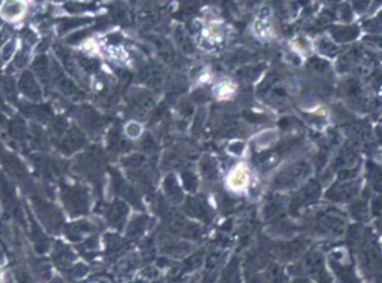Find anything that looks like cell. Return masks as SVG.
I'll list each match as a JSON object with an SVG mask.
<instances>
[{"label":"cell","instance_id":"cell-13","mask_svg":"<svg viewBox=\"0 0 382 283\" xmlns=\"http://www.w3.org/2000/svg\"><path fill=\"white\" fill-rule=\"evenodd\" d=\"M381 138H382V137H381Z\"/></svg>","mask_w":382,"mask_h":283},{"label":"cell","instance_id":"cell-5","mask_svg":"<svg viewBox=\"0 0 382 283\" xmlns=\"http://www.w3.org/2000/svg\"><path fill=\"white\" fill-rule=\"evenodd\" d=\"M364 29L371 34H380L382 32V12L375 16L374 18L364 21Z\"/></svg>","mask_w":382,"mask_h":283},{"label":"cell","instance_id":"cell-2","mask_svg":"<svg viewBox=\"0 0 382 283\" xmlns=\"http://www.w3.org/2000/svg\"><path fill=\"white\" fill-rule=\"evenodd\" d=\"M342 90L345 96H347L352 104H357L359 106H362L365 102L363 97L364 90L361 83L356 78H350L345 84L342 85Z\"/></svg>","mask_w":382,"mask_h":283},{"label":"cell","instance_id":"cell-9","mask_svg":"<svg viewBox=\"0 0 382 283\" xmlns=\"http://www.w3.org/2000/svg\"><path fill=\"white\" fill-rule=\"evenodd\" d=\"M372 209H373V214L375 215H379L382 213V198L380 197V195H378V197H375L373 199Z\"/></svg>","mask_w":382,"mask_h":283},{"label":"cell","instance_id":"cell-10","mask_svg":"<svg viewBox=\"0 0 382 283\" xmlns=\"http://www.w3.org/2000/svg\"><path fill=\"white\" fill-rule=\"evenodd\" d=\"M341 18L345 21H349V20L352 19V14H351V10H350V8H349V6H345L342 8Z\"/></svg>","mask_w":382,"mask_h":283},{"label":"cell","instance_id":"cell-7","mask_svg":"<svg viewBox=\"0 0 382 283\" xmlns=\"http://www.w3.org/2000/svg\"><path fill=\"white\" fill-rule=\"evenodd\" d=\"M320 50L322 51V53L329 56H335L337 52H339V48L336 47L335 43H333L332 41H329L326 39H323L321 41Z\"/></svg>","mask_w":382,"mask_h":283},{"label":"cell","instance_id":"cell-8","mask_svg":"<svg viewBox=\"0 0 382 283\" xmlns=\"http://www.w3.org/2000/svg\"><path fill=\"white\" fill-rule=\"evenodd\" d=\"M351 211L353 215L358 217V219L364 216L365 213H367V201H359V202L354 203L351 206Z\"/></svg>","mask_w":382,"mask_h":283},{"label":"cell","instance_id":"cell-3","mask_svg":"<svg viewBox=\"0 0 382 283\" xmlns=\"http://www.w3.org/2000/svg\"><path fill=\"white\" fill-rule=\"evenodd\" d=\"M332 36L339 42H349L356 39L359 36V28L357 26H335L333 27Z\"/></svg>","mask_w":382,"mask_h":283},{"label":"cell","instance_id":"cell-6","mask_svg":"<svg viewBox=\"0 0 382 283\" xmlns=\"http://www.w3.org/2000/svg\"><path fill=\"white\" fill-rule=\"evenodd\" d=\"M21 12H23V7L19 3H9L5 5V7L3 8V14L5 15V17L8 18L18 17Z\"/></svg>","mask_w":382,"mask_h":283},{"label":"cell","instance_id":"cell-4","mask_svg":"<svg viewBox=\"0 0 382 283\" xmlns=\"http://www.w3.org/2000/svg\"><path fill=\"white\" fill-rule=\"evenodd\" d=\"M368 178L376 192H382V167L373 162L367 163Z\"/></svg>","mask_w":382,"mask_h":283},{"label":"cell","instance_id":"cell-1","mask_svg":"<svg viewBox=\"0 0 382 283\" xmlns=\"http://www.w3.org/2000/svg\"><path fill=\"white\" fill-rule=\"evenodd\" d=\"M360 182L347 181L335 184L326 194V198L334 202H347L353 199L359 192Z\"/></svg>","mask_w":382,"mask_h":283},{"label":"cell","instance_id":"cell-12","mask_svg":"<svg viewBox=\"0 0 382 283\" xmlns=\"http://www.w3.org/2000/svg\"><path fill=\"white\" fill-rule=\"evenodd\" d=\"M381 122H382V119H381Z\"/></svg>","mask_w":382,"mask_h":283},{"label":"cell","instance_id":"cell-11","mask_svg":"<svg viewBox=\"0 0 382 283\" xmlns=\"http://www.w3.org/2000/svg\"><path fill=\"white\" fill-rule=\"evenodd\" d=\"M368 39H371L372 41H374L376 45H378L380 48H382V36H380L378 38H368Z\"/></svg>","mask_w":382,"mask_h":283}]
</instances>
